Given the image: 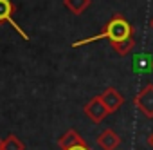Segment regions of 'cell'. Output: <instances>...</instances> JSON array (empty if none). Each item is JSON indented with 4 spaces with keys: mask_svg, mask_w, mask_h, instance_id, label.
Here are the masks:
<instances>
[{
    "mask_svg": "<svg viewBox=\"0 0 153 150\" xmlns=\"http://www.w3.org/2000/svg\"><path fill=\"white\" fill-rule=\"evenodd\" d=\"M103 38L110 42V45L114 47V51L119 56L130 54L133 51V47H135V29H133V26L123 15H114L105 24V27L101 29L99 34L85 38V40H79V42H74L72 47H79V45H85V44H92V42L103 40Z\"/></svg>",
    "mask_w": 153,
    "mask_h": 150,
    "instance_id": "obj_1",
    "label": "cell"
},
{
    "mask_svg": "<svg viewBox=\"0 0 153 150\" xmlns=\"http://www.w3.org/2000/svg\"><path fill=\"white\" fill-rule=\"evenodd\" d=\"M83 112H85V116L92 121V123H101V121H105L106 119V116L110 114V110H108V107L103 103V100H101V96H94L92 100H88L87 103H85V107H83Z\"/></svg>",
    "mask_w": 153,
    "mask_h": 150,
    "instance_id": "obj_2",
    "label": "cell"
},
{
    "mask_svg": "<svg viewBox=\"0 0 153 150\" xmlns=\"http://www.w3.org/2000/svg\"><path fill=\"white\" fill-rule=\"evenodd\" d=\"M133 105L149 119H153V83H146L133 98Z\"/></svg>",
    "mask_w": 153,
    "mask_h": 150,
    "instance_id": "obj_3",
    "label": "cell"
},
{
    "mask_svg": "<svg viewBox=\"0 0 153 150\" xmlns=\"http://www.w3.org/2000/svg\"><path fill=\"white\" fill-rule=\"evenodd\" d=\"M13 16H15V4L11 0H0V26L2 24H11L24 40H29V36L24 33V29H20V26L15 22Z\"/></svg>",
    "mask_w": 153,
    "mask_h": 150,
    "instance_id": "obj_4",
    "label": "cell"
},
{
    "mask_svg": "<svg viewBox=\"0 0 153 150\" xmlns=\"http://www.w3.org/2000/svg\"><path fill=\"white\" fill-rule=\"evenodd\" d=\"M99 96H101L103 103L108 107L110 114H112V112H117V110L124 105V96H123L115 87H108V89H105Z\"/></svg>",
    "mask_w": 153,
    "mask_h": 150,
    "instance_id": "obj_5",
    "label": "cell"
},
{
    "mask_svg": "<svg viewBox=\"0 0 153 150\" xmlns=\"http://www.w3.org/2000/svg\"><path fill=\"white\" fill-rule=\"evenodd\" d=\"M121 136L114 130V128H105L99 136H97V146L103 150H117L121 145Z\"/></svg>",
    "mask_w": 153,
    "mask_h": 150,
    "instance_id": "obj_6",
    "label": "cell"
},
{
    "mask_svg": "<svg viewBox=\"0 0 153 150\" xmlns=\"http://www.w3.org/2000/svg\"><path fill=\"white\" fill-rule=\"evenodd\" d=\"M78 143H85V139L81 137V134L76 130V128H68L61 134V137L58 139V146L59 150L61 148H68V146H74V145H78Z\"/></svg>",
    "mask_w": 153,
    "mask_h": 150,
    "instance_id": "obj_7",
    "label": "cell"
},
{
    "mask_svg": "<svg viewBox=\"0 0 153 150\" xmlns=\"http://www.w3.org/2000/svg\"><path fill=\"white\" fill-rule=\"evenodd\" d=\"M92 4V0H63V6L72 13V15H81L85 13Z\"/></svg>",
    "mask_w": 153,
    "mask_h": 150,
    "instance_id": "obj_8",
    "label": "cell"
},
{
    "mask_svg": "<svg viewBox=\"0 0 153 150\" xmlns=\"http://www.w3.org/2000/svg\"><path fill=\"white\" fill-rule=\"evenodd\" d=\"M2 150H25V145H24V141H22L18 136L9 134L7 137H4Z\"/></svg>",
    "mask_w": 153,
    "mask_h": 150,
    "instance_id": "obj_9",
    "label": "cell"
},
{
    "mask_svg": "<svg viewBox=\"0 0 153 150\" xmlns=\"http://www.w3.org/2000/svg\"><path fill=\"white\" fill-rule=\"evenodd\" d=\"M61 150H92L88 145H87V141L85 143H78V145H74V146H68V148H61Z\"/></svg>",
    "mask_w": 153,
    "mask_h": 150,
    "instance_id": "obj_10",
    "label": "cell"
},
{
    "mask_svg": "<svg viewBox=\"0 0 153 150\" xmlns=\"http://www.w3.org/2000/svg\"><path fill=\"white\" fill-rule=\"evenodd\" d=\"M148 143L151 145V148H153V134H149V137H148Z\"/></svg>",
    "mask_w": 153,
    "mask_h": 150,
    "instance_id": "obj_11",
    "label": "cell"
},
{
    "mask_svg": "<svg viewBox=\"0 0 153 150\" xmlns=\"http://www.w3.org/2000/svg\"><path fill=\"white\" fill-rule=\"evenodd\" d=\"M149 27L153 29V16H151V20H149Z\"/></svg>",
    "mask_w": 153,
    "mask_h": 150,
    "instance_id": "obj_12",
    "label": "cell"
},
{
    "mask_svg": "<svg viewBox=\"0 0 153 150\" xmlns=\"http://www.w3.org/2000/svg\"><path fill=\"white\" fill-rule=\"evenodd\" d=\"M2 143H4V139H0V150H2Z\"/></svg>",
    "mask_w": 153,
    "mask_h": 150,
    "instance_id": "obj_13",
    "label": "cell"
}]
</instances>
